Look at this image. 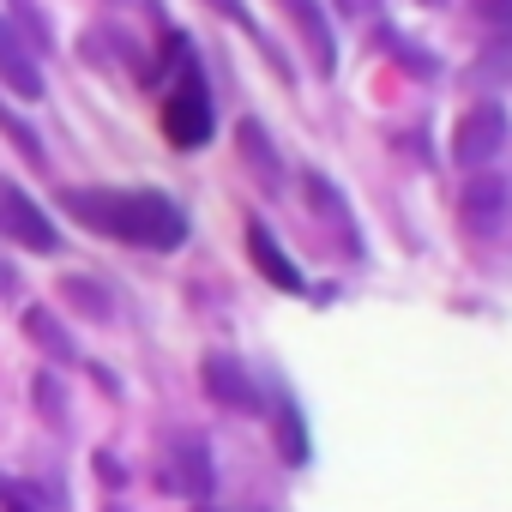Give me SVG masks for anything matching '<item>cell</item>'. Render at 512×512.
<instances>
[{
  "mask_svg": "<svg viewBox=\"0 0 512 512\" xmlns=\"http://www.w3.org/2000/svg\"><path fill=\"white\" fill-rule=\"evenodd\" d=\"M235 145H241V163L260 175L266 187H278V181H284V157H278V145L266 139V127H260V121H241V127H235Z\"/></svg>",
  "mask_w": 512,
  "mask_h": 512,
  "instance_id": "10",
  "label": "cell"
},
{
  "mask_svg": "<svg viewBox=\"0 0 512 512\" xmlns=\"http://www.w3.org/2000/svg\"><path fill=\"white\" fill-rule=\"evenodd\" d=\"M0 235L19 241V247H31V253H55V247H61L49 211H43L25 187H13L7 175H0Z\"/></svg>",
  "mask_w": 512,
  "mask_h": 512,
  "instance_id": "4",
  "label": "cell"
},
{
  "mask_svg": "<svg viewBox=\"0 0 512 512\" xmlns=\"http://www.w3.org/2000/svg\"><path fill=\"white\" fill-rule=\"evenodd\" d=\"M247 253H253V272H260L272 290H290V296H302L308 284H302V272H296V260L278 247V235L266 229V223H247Z\"/></svg>",
  "mask_w": 512,
  "mask_h": 512,
  "instance_id": "8",
  "label": "cell"
},
{
  "mask_svg": "<svg viewBox=\"0 0 512 512\" xmlns=\"http://www.w3.org/2000/svg\"><path fill=\"white\" fill-rule=\"evenodd\" d=\"M61 296L85 314V320H97V326H109L115 320V302H109V290L103 284H91V278H61Z\"/></svg>",
  "mask_w": 512,
  "mask_h": 512,
  "instance_id": "13",
  "label": "cell"
},
{
  "mask_svg": "<svg viewBox=\"0 0 512 512\" xmlns=\"http://www.w3.org/2000/svg\"><path fill=\"white\" fill-rule=\"evenodd\" d=\"M0 79H7L19 97H43V73H37V61H31V49L7 31L0 37Z\"/></svg>",
  "mask_w": 512,
  "mask_h": 512,
  "instance_id": "11",
  "label": "cell"
},
{
  "mask_svg": "<svg viewBox=\"0 0 512 512\" xmlns=\"http://www.w3.org/2000/svg\"><path fill=\"white\" fill-rule=\"evenodd\" d=\"M500 145H506V109H500V103L464 109V121H458V133H452L458 169H488V163L500 157Z\"/></svg>",
  "mask_w": 512,
  "mask_h": 512,
  "instance_id": "6",
  "label": "cell"
},
{
  "mask_svg": "<svg viewBox=\"0 0 512 512\" xmlns=\"http://www.w3.org/2000/svg\"><path fill=\"white\" fill-rule=\"evenodd\" d=\"M169 55H175L181 67H175V97L163 103V133H169V145L199 151V145L211 139V127H217V115H211V91H205L199 61H193V49H187L181 37H169Z\"/></svg>",
  "mask_w": 512,
  "mask_h": 512,
  "instance_id": "2",
  "label": "cell"
},
{
  "mask_svg": "<svg viewBox=\"0 0 512 512\" xmlns=\"http://www.w3.org/2000/svg\"><path fill=\"white\" fill-rule=\"evenodd\" d=\"M0 512H37V506L25 500V488H19V482H7V488H0Z\"/></svg>",
  "mask_w": 512,
  "mask_h": 512,
  "instance_id": "19",
  "label": "cell"
},
{
  "mask_svg": "<svg viewBox=\"0 0 512 512\" xmlns=\"http://www.w3.org/2000/svg\"><path fill=\"white\" fill-rule=\"evenodd\" d=\"M458 217H464V229H470V235H494V229L506 223V181H500L494 169H476V175L464 181Z\"/></svg>",
  "mask_w": 512,
  "mask_h": 512,
  "instance_id": "7",
  "label": "cell"
},
{
  "mask_svg": "<svg viewBox=\"0 0 512 512\" xmlns=\"http://www.w3.org/2000/svg\"><path fill=\"white\" fill-rule=\"evenodd\" d=\"M163 482H169V494H181V500L205 506V500L217 494L211 446H205L199 434H175V440H169V452H163Z\"/></svg>",
  "mask_w": 512,
  "mask_h": 512,
  "instance_id": "3",
  "label": "cell"
},
{
  "mask_svg": "<svg viewBox=\"0 0 512 512\" xmlns=\"http://www.w3.org/2000/svg\"><path fill=\"white\" fill-rule=\"evenodd\" d=\"M19 326H25V338H31V344H37L49 362H61V368H73V362H79V344H73V332H67V326L49 314V308H25V314H19Z\"/></svg>",
  "mask_w": 512,
  "mask_h": 512,
  "instance_id": "9",
  "label": "cell"
},
{
  "mask_svg": "<svg viewBox=\"0 0 512 512\" xmlns=\"http://www.w3.org/2000/svg\"><path fill=\"white\" fill-rule=\"evenodd\" d=\"M199 380H205V398H211L217 410H235V416H260V410H266L253 374H247L241 356H229V350H211V356L199 362Z\"/></svg>",
  "mask_w": 512,
  "mask_h": 512,
  "instance_id": "5",
  "label": "cell"
},
{
  "mask_svg": "<svg viewBox=\"0 0 512 512\" xmlns=\"http://www.w3.org/2000/svg\"><path fill=\"white\" fill-rule=\"evenodd\" d=\"M272 416H278V446H284V458L302 464V458H308V428H302L296 404H290V398H272Z\"/></svg>",
  "mask_w": 512,
  "mask_h": 512,
  "instance_id": "14",
  "label": "cell"
},
{
  "mask_svg": "<svg viewBox=\"0 0 512 512\" xmlns=\"http://www.w3.org/2000/svg\"><path fill=\"white\" fill-rule=\"evenodd\" d=\"M205 7H211V13H223L229 25H241L247 37H260V25H253V13H247V0H205Z\"/></svg>",
  "mask_w": 512,
  "mask_h": 512,
  "instance_id": "18",
  "label": "cell"
},
{
  "mask_svg": "<svg viewBox=\"0 0 512 512\" xmlns=\"http://www.w3.org/2000/svg\"><path fill=\"white\" fill-rule=\"evenodd\" d=\"M0 133H7L13 145H19V157H31V163H43V139H37V127L31 121H19L7 103H0Z\"/></svg>",
  "mask_w": 512,
  "mask_h": 512,
  "instance_id": "16",
  "label": "cell"
},
{
  "mask_svg": "<svg viewBox=\"0 0 512 512\" xmlns=\"http://www.w3.org/2000/svg\"><path fill=\"white\" fill-rule=\"evenodd\" d=\"M284 13L302 25V37L314 43V55H320V73H332V61H338V49H332V25H326V13H320V0H284Z\"/></svg>",
  "mask_w": 512,
  "mask_h": 512,
  "instance_id": "12",
  "label": "cell"
},
{
  "mask_svg": "<svg viewBox=\"0 0 512 512\" xmlns=\"http://www.w3.org/2000/svg\"><path fill=\"white\" fill-rule=\"evenodd\" d=\"M0 37H7V25H0Z\"/></svg>",
  "mask_w": 512,
  "mask_h": 512,
  "instance_id": "21",
  "label": "cell"
},
{
  "mask_svg": "<svg viewBox=\"0 0 512 512\" xmlns=\"http://www.w3.org/2000/svg\"><path fill=\"white\" fill-rule=\"evenodd\" d=\"M31 398H37V416L49 428H67V392H61L55 374H31Z\"/></svg>",
  "mask_w": 512,
  "mask_h": 512,
  "instance_id": "15",
  "label": "cell"
},
{
  "mask_svg": "<svg viewBox=\"0 0 512 512\" xmlns=\"http://www.w3.org/2000/svg\"><path fill=\"white\" fill-rule=\"evenodd\" d=\"M476 13H482L488 25H506V13H512V0H476Z\"/></svg>",
  "mask_w": 512,
  "mask_h": 512,
  "instance_id": "20",
  "label": "cell"
},
{
  "mask_svg": "<svg viewBox=\"0 0 512 512\" xmlns=\"http://www.w3.org/2000/svg\"><path fill=\"white\" fill-rule=\"evenodd\" d=\"M7 7H13V19L25 25V37L43 49V43H49V25H43V13H37V0H7Z\"/></svg>",
  "mask_w": 512,
  "mask_h": 512,
  "instance_id": "17",
  "label": "cell"
},
{
  "mask_svg": "<svg viewBox=\"0 0 512 512\" xmlns=\"http://www.w3.org/2000/svg\"><path fill=\"white\" fill-rule=\"evenodd\" d=\"M61 205L73 223H85L109 241L151 247V253H169L187 241V211L157 187H67Z\"/></svg>",
  "mask_w": 512,
  "mask_h": 512,
  "instance_id": "1",
  "label": "cell"
},
{
  "mask_svg": "<svg viewBox=\"0 0 512 512\" xmlns=\"http://www.w3.org/2000/svg\"><path fill=\"white\" fill-rule=\"evenodd\" d=\"M199 512H211V506H199Z\"/></svg>",
  "mask_w": 512,
  "mask_h": 512,
  "instance_id": "22",
  "label": "cell"
}]
</instances>
